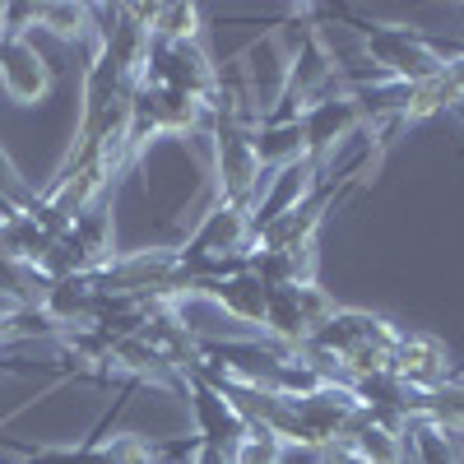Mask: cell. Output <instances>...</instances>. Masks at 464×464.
Returning a JSON list of instances; mask_svg holds the SVG:
<instances>
[{
  "mask_svg": "<svg viewBox=\"0 0 464 464\" xmlns=\"http://www.w3.org/2000/svg\"><path fill=\"white\" fill-rule=\"evenodd\" d=\"M306 343H316L321 353H330L339 376H343V385H348L353 376H372V372L391 367L400 330L385 316H372V312H334L321 325V334L306 339Z\"/></svg>",
  "mask_w": 464,
  "mask_h": 464,
  "instance_id": "6da1fadb",
  "label": "cell"
},
{
  "mask_svg": "<svg viewBox=\"0 0 464 464\" xmlns=\"http://www.w3.org/2000/svg\"><path fill=\"white\" fill-rule=\"evenodd\" d=\"M362 37H367V56L376 61V74L385 80H400V84H422L432 74L446 70V52L422 37L413 28H395V24H362Z\"/></svg>",
  "mask_w": 464,
  "mask_h": 464,
  "instance_id": "7a4b0ae2",
  "label": "cell"
},
{
  "mask_svg": "<svg viewBox=\"0 0 464 464\" xmlns=\"http://www.w3.org/2000/svg\"><path fill=\"white\" fill-rule=\"evenodd\" d=\"M339 312V306L316 288V284H293V288H269L265 306V330L275 334L284 348H302L306 339H316L321 325Z\"/></svg>",
  "mask_w": 464,
  "mask_h": 464,
  "instance_id": "3957f363",
  "label": "cell"
},
{
  "mask_svg": "<svg viewBox=\"0 0 464 464\" xmlns=\"http://www.w3.org/2000/svg\"><path fill=\"white\" fill-rule=\"evenodd\" d=\"M181 381H186L181 395L190 400V409H196V437H200V446H209V450H218V455L232 459V450H237V441L246 437L251 422L232 409V400L218 391V385H209L205 376L186 372Z\"/></svg>",
  "mask_w": 464,
  "mask_h": 464,
  "instance_id": "277c9868",
  "label": "cell"
},
{
  "mask_svg": "<svg viewBox=\"0 0 464 464\" xmlns=\"http://www.w3.org/2000/svg\"><path fill=\"white\" fill-rule=\"evenodd\" d=\"M362 126V107L348 98V93H334L316 107H306L297 116V130H302V159H312L316 168H325L330 159V149L343 140V135H353Z\"/></svg>",
  "mask_w": 464,
  "mask_h": 464,
  "instance_id": "5b68a950",
  "label": "cell"
},
{
  "mask_svg": "<svg viewBox=\"0 0 464 464\" xmlns=\"http://www.w3.org/2000/svg\"><path fill=\"white\" fill-rule=\"evenodd\" d=\"M391 372L418 395H432L450 381V367H446V343L428 330H400V343L391 353Z\"/></svg>",
  "mask_w": 464,
  "mask_h": 464,
  "instance_id": "8992f818",
  "label": "cell"
},
{
  "mask_svg": "<svg viewBox=\"0 0 464 464\" xmlns=\"http://www.w3.org/2000/svg\"><path fill=\"white\" fill-rule=\"evenodd\" d=\"M0 89L14 102H37L52 89V65L43 61L28 37H5L0 33Z\"/></svg>",
  "mask_w": 464,
  "mask_h": 464,
  "instance_id": "52a82bcc",
  "label": "cell"
},
{
  "mask_svg": "<svg viewBox=\"0 0 464 464\" xmlns=\"http://www.w3.org/2000/svg\"><path fill=\"white\" fill-rule=\"evenodd\" d=\"M200 297L218 302L223 312L232 321H242V325H265V306H269V288L260 284V275L246 265L237 269V275H227V279H214L200 288Z\"/></svg>",
  "mask_w": 464,
  "mask_h": 464,
  "instance_id": "ba28073f",
  "label": "cell"
},
{
  "mask_svg": "<svg viewBox=\"0 0 464 464\" xmlns=\"http://www.w3.org/2000/svg\"><path fill=\"white\" fill-rule=\"evenodd\" d=\"M339 446L353 455L358 464H404V437L391 432V428H381V422H376L362 404H358L353 418H348Z\"/></svg>",
  "mask_w": 464,
  "mask_h": 464,
  "instance_id": "9c48e42d",
  "label": "cell"
},
{
  "mask_svg": "<svg viewBox=\"0 0 464 464\" xmlns=\"http://www.w3.org/2000/svg\"><path fill=\"white\" fill-rule=\"evenodd\" d=\"M404 437H409L418 464H459V459H455V437H446L441 428H432L428 418H413Z\"/></svg>",
  "mask_w": 464,
  "mask_h": 464,
  "instance_id": "30bf717a",
  "label": "cell"
},
{
  "mask_svg": "<svg viewBox=\"0 0 464 464\" xmlns=\"http://www.w3.org/2000/svg\"><path fill=\"white\" fill-rule=\"evenodd\" d=\"M19 464H121V441H111V446H74V450H33L24 455Z\"/></svg>",
  "mask_w": 464,
  "mask_h": 464,
  "instance_id": "8fae6325",
  "label": "cell"
},
{
  "mask_svg": "<svg viewBox=\"0 0 464 464\" xmlns=\"http://www.w3.org/2000/svg\"><path fill=\"white\" fill-rule=\"evenodd\" d=\"M284 450H288V446H284L275 432H269V428H256V422H251L246 437L237 441V450H232V464H279Z\"/></svg>",
  "mask_w": 464,
  "mask_h": 464,
  "instance_id": "7c38bea8",
  "label": "cell"
},
{
  "mask_svg": "<svg viewBox=\"0 0 464 464\" xmlns=\"http://www.w3.org/2000/svg\"><path fill=\"white\" fill-rule=\"evenodd\" d=\"M37 24L52 28L56 37H84L89 33V10L84 5H37Z\"/></svg>",
  "mask_w": 464,
  "mask_h": 464,
  "instance_id": "4fadbf2b",
  "label": "cell"
},
{
  "mask_svg": "<svg viewBox=\"0 0 464 464\" xmlns=\"http://www.w3.org/2000/svg\"><path fill=\"white\" fill-rule=\"evenodd\" d=\"M196 464H232V459L218 455V450H209V446H200V450H196Z\"/></svg>",
  "mask_w": 464,
  "mask_h": 464,
  "instance_id": "5bb4252c",
  "label": "cell"
}]
</instances>
